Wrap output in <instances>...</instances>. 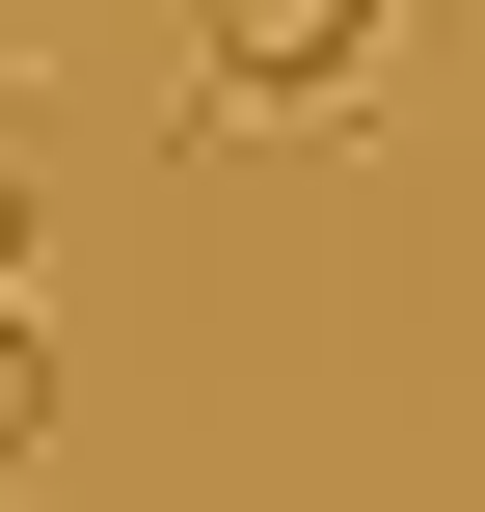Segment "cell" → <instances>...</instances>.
Segmentation results:
<instances>
[{
	"mask_svg": "<svg viewBox=\"0 0 485 512\" xmlns=\"http://www.w3.org/2000/svg\"><path fill=\"white\" fill-rule=\"evenodd\" d=\"M27 243H54V216H27V162H0V297H27Z\"/></svg>",
	"mask_w": 485,
	"mask_h": 512,
	"instance_id": "obj_3",
	"label": "cell"
},
{
	"mask_svg": "<svg viewBox=\"0 0 485 512\" xmlns=\"http://www.w3.org/2000/svg\"><path fill=\"white\" fill-rule=\"evenodd\" d=\"M405 81V0H189V162L216 135H351Z\"/></svg>",
	"mask_w": 485,
	"mask_h": 512,
	"instance_id": "obj_1",
	"label": "cell"
},
{
	"mask_svg": "<svg viewBox=\"0 0 485 512\" xmlns=\"http://www.w3.org/2000/svg\"><path fill=\"white\" fill-rule=\"evenodd\" d=\"M0 459H54V351H27V297H0Z\"/></svg>",
	"mask_w": 485,
	"mask_h": 512,
	"instance_id": "obj_2",
	"label": "cell"
}]
</instances>
